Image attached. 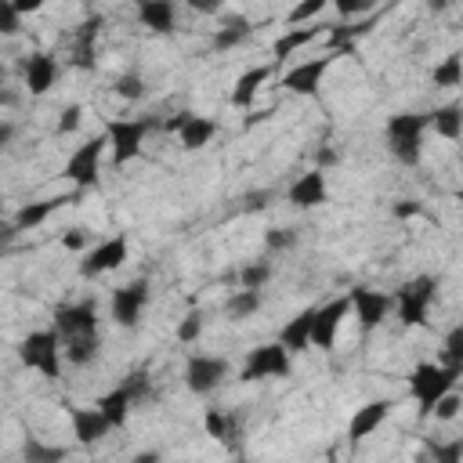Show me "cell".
<instances>
[{"instance_id":"4fadbf2b","label":"cell","mask_w":463,"mask_h":463,"mask_svg":"<svg viewBox=\"0 0 463 463\" xmlns=\"http://www.w3.org/2000/svg\"><path fill=\"white\" fill-rule=\"evenodd\" d=\"M347 315H351L347 297H333V300L318 304L315 307V318H311V347L329 351L336 344V333H340V326H344Z\"/></svg>"},{"instance_id":"7c38bea8","label":"cell","mask_w":463,"mask_h":463,"mask_svg":"<svg viewBox=\"0 0 463 463\" xmlns=\"http://www.w3.org/2000/svg\"><path fill=\"white\" fill-rule=\"evenodd\" d=\"M127 257H130V242H127V235H109V239L94 242V246L83 253V260H80V275H83V279H98V275H105V271H116Z\"/></svg>"},{"instance_id":"ac0fdd59","label":"cell","mask_w":463,"mask_h":463,"mask_svg":"<svg viewBox=\"0 0 463 463\" xmlns=\"http://www.w3.org/2000/svg\"><path fill=\"white\" fill-rule=\"evenodd\" d=\"M166 130H177V141L181 148L195 152V148H206L213 137H217V123L210 116H199V112H181L177 119L166 123Z\"/></svg>"},{"instance_id":"3957f363","label":"cell","mask_w":463,"mask_h":463,"mask_svg":"<svg viewBox=\"0 0 463 463\" xmlns=\"http://www.w3.org/2000/svg\"><path fill=\"white\" fill-rule=\"evenodd\" d=\"M459 373H463V369H456V365L420 362V365L409 373V398L420 405L423 416H430V409L438 405V398H445L449 391H456Z\"/></svg>"},{"instance_id":"ee69618b","label":"cell","mask_w":463,"mask_h":463,"mask_svg":"<svg viewBox=\"0 0 463 463\" xmlns=\"http://www.w3.org/2000/svg\"><path fill=\"white\" fill-rule=\"evenodd\" d=\"M203 427H206L210 438H224V434H228V420H224L217 409H210V412L203 416Z\"/></svg>"},{"instance_id":"d590c367","label":"cell","mask_w":463,"mask_h":463,"mask_svg":"<svg viewBox=\"0 0 463 463\" xmlns=\"http://www.w3.org/2000/svg\"><path fill=\"white\" fill-rule=\"evenodd\" d=\"M326 11V0H307V4H297L286 11V29H300V25H311V18H318Z\"/></svg>"},{"instance_id":"ba28073f","label":"cell","mask_w":463,"mask_h":463,"mask_svg":"<svg viewBox=\"0 0 463 463\" xmlns=\"http://www.w3.org/2000/svg\"><path fill=\"white\" fill-rule=\"evenodd\" d=\"M148 300H152V282H148V279H130V282H123V286L112 289V297H109V315H112V322H116L119 329H134V326L141 322Z\"/></svg>"},{"instance_id":"4dcf8cb0","label":"cell","mask_w":463,"mask_h":463,"mask_svg":"<svg viewBox=\"0 0 463 463\" xmlns=\"http://www.w3.org/2000/svg\"><path fill=\"white\" fill-rule=\"evenodd\" d=\"M430 80H434V87H441V90H456V87L463 83V54H459V51L445 54V58L434 65Z\"/></svg>"},{"instance_id":"30bf717a","label":"cell","mask_w":463,"mask_h":463,"mask_svg":"<svg viewBox=\"0 0 463 463\" xmlns=\"http://www.w3.org/2000/svg\"><path fill=\"white\" fill-rule=\"evenodd\" d=\"M145 387H148V380H145L141 373H134V380H127V383H119V387L105 391V394L94 402V409H98V412L105 416V423L116 430V427H123V423H127V416H130L134 402L145 394Z\"/></svg>"},{"instance_id":"cb8c5ba5","label":"cell","mask_w":463,"mask_h":463,"mask_svg":"<svg viewBox=\"0 0 463 463\" xmlns=\"http://www.w3.org/2000/svg\"><path fill=\"white\" fill-rule=\"evenodd\" d=\"M98 33H101V18L90 14L80 29H76V40H72V65L80 69H94V43H98Z\"/></svg>"},{"instance_id":"f35d334b","label":"cell","mask_w":463,"mask_h":463,"mask_svg":"<svg viewBox=\"0 0 463 463\" xmlns=\"http://www.w3.org/2000/svg\"><path fill=\"white\" fill-rule=\"evenodd\" d=\"M459 409H463V394H459V391H449L445 398H438V405L430 409V416H434L438 423H452V420L459 416Z\"/></svg>"},{"instance_id":"6da1fadb","label":"cell","mask_w":463,"mask_h":463,"mask_svg":"<svg viewBox=\"0 0 463 463\" xmlns=\"http://www.w3.org/2000/svg\"><path fill=\"white\" fill-rule=\"evenodd\" d=\"M427 112H394L383 127V141L387 152L402 163V166H420L423 159V137H427Z\"/></svg>"},{"instance_id":"7bdbcfd3","label":"cell","mask_w":463,"mask_h":463,"mask_svg":"<svg viewBox=\"0 0 463 463\" xmlns=\"http://www.w3.org/2000/svg\"><path fill=\"white\" fill-rule=\"evenodd\" d=\"M80 123H83V109L80 105H65L61 109V119H58V134H72Z\"/></svg>"},{"instance_id":"5b68a950","label":"cell","mask_w":463,"mask_h":463,"mask_svg":"<svg viewBox=\"0 0 463 463\" xmlns=\"http://www.w3.org/2000/svg\"><path fill=\"white\" fill-rule=\"evenodd\" d=\"M152 119L148 116H123V119H112L101 134H105V152H109V159L116 163V166H127V163H134L137 156H141V148H145V137L152 134Z\"/></svg>"},{"instance_id":"c3c4849f","label":"cell","mask_w":463,"mask_h":463,"mask_svg":"<svg viewBox=\"0 0 463 463\" xmlns=\"http://www.w3.org/2000/svg\"><path fill=\"white\" fill-rule=\"evenodd\" d=\"M14 11L25 18V14H33V11H40V0H14Z\"/></svg>"},{"instance_id":"4316f807","label":"cell","mask_w":463,"mask_h":463,"mask_svg":"<svg viewBox=\"0 0 463 463\" xmlns=\"http://www.w3.org/2000/svg\"><path fill=\"white\" fill-rule=\"evenodd\" d=\"M318 40V25H300V29H282L279 36H275V43H271V54L275 58H293L297 51H304V47H311Z\"/></svg>"},{"instance_id":"9a60e30c","label":"cell","mask_w":463,"mask_h":463,"mask_svg":"<svg viewBox=\"0 0 463 463\" xmlns=\"http://www.w3.org/2000/svg\"><path fill=\"white\" fill-rule=\"evenodd\" d=\"M51 329L69 340V336H87V333H98V304L94 300H76V304H61L54 311V322Z\"/></svg>"},{"instance_id":"d4e9b609","label":"cell","mask_w":463,"mask_h":463,"mask_svg":"<svg viewBox=\"0 0 463 463\" xmlns=\"http://www.w3.org/2000/svg\"><path fill=\"white\" fill-rule=\"evenodd\" d=\"M137 22L152 33H170L177 25V7L170 0H145L137 7Z\"/></svg>"},{"instance_id":"8fae6325","label":"cell","mask_w":463,"mask_h":463,"mask_svg":"<svg viewBox=\"0 0 463 463\" xmlns=\"http://www.w3.org/2000/svg\"><path fill=\"white\" fill-rule=\"evenodd\" d=\"M347 304H351V315H354L362 333H369V329H376V326H383L391 318V293H383V289L354 286L347 293Z\"/></svg>"},{"instance_id":"e575fe53","label":"cell","mask_w":463,"mask_h":463,"mask_svg":"<svg viewBox=\"0 0 463 463\" xmlns=\"http://www.w3.org/2000/svg\"><path fill=\"white\" fill-rule=\"evenodd\" d=\"M438 362L463 369V326H452V329H449V336L441 340V358H438Z\"/></svg>"},{"instance_id":"d6986e66","label":"cell","mask_w":463,"mask_h":463,"mask_svg":"<svg viewBox=\"0 0 463 463\" xmlns=\"http://www.w3.org/2000/svg\"><path fill=\"white\" fill-rule=\"evenodd\" d=\"M286 199H289V206H297V210H315V206H322L326 199H329V181H326V170H304L293 184H289V192H286Z\"/></svg>"},{"instance_id":"7dc6e473","label":"cell","mask_w":463,"mask_h":463,"mask_svg":"<svg viewBox=\"0 0 463 463\" xmlns=\"http://www.w3.org/2000/svg\"><path fill=\"white\" fill-rule=\"evenodd\" d=\"M336 11H340L344 18H351V14H362V11H369V4H347V0H340V4H336Z\"/></svg>"},{"instance_id":"74e56055","label":"cell","mask_w":463,"mask_h":463,"mask_svg":"<svg viewBox=\"0 0 463 463\" xmlns=\"http://www.w3.org/2000/svg\"><path fill=\"white\" fill-rule=\"evenodd\" d=\"M203 329H206L203 311H188V315L177 322V340H181V344H195V340L203 336Z\"/></svg>"},{"instance_id":"484cf974","label":"cell","mask_w":463,"mask_h":463,"mask_svg":"<svg viewBox=\"0 0 463 463\" xmlns=\"http://www.w3.org/2000/svg\"><path fill=\"white\" fill-rule=\"evenodd\" d=\"M427 127H434V134L445 137V141H459V134H463V109L456 101H445L434 112H427Z\"/></svg>"},{"instance_id":"d6a6232c","label":"cell","mask_w":463,"mask_h":463,"mask_svg":"<svg viewBox=\"0 0 463 463\" xmlns=\"http://www.w3.org/2000/svg\"><path fill=\"white\" fill-rule=\"evenodd\" d=\"M268 279H271V260H264V257L239 268V289H264Z\"/></svg>"},{"instance_id":"5bb4252c","label":"cell","mask_w":463,"mask_h":463,"mask_svg":"<svg viewBox=\"0 0 463 463\" xmlns=\"http://www.w3.org/2000/svg\"><path fill=\"white\" fill-rule=\"evenodd\" d=\"M329 69H333V58H329V54H322V58H304V61H297V65H289V69L282 72V87H286L289 94L311 98V94H318V87H322V80H326Z\"/></svg>"},{"instance_id":"603a6c76","label":"cell","mask_w":463,"mask_h":463,"mask_svg":"<svg viewBox=\"0 0 463 463\" xmlns=\"http://www.w3.org/2000/svg\"><path fill=\"white\" fill-rule=\"evenodd\" d=\"M61 358L76 369L83 365H94L101 358V333H87V336H69L61 340Z\"/></svg>"},{"instance_id":"44dd1931","label":"cell","mask_w":463,"mask_h":463,"mask_svg":"<svg viewBox=\"0 0 463 463\" xmlns=\"http://www.w3.org/2000/svg\"><path fill=\"white\" fill-rule=\"evenodd\" d=\"M268 80H271V65H250V69H242L239 80H235V87H232V105L235 109H250Z\"/></svg>"},{"instance_id":"e0dca14e","label":"cell","mask_w":463,"mask_h":463,"mask_svg":"<svg viewBox=\"0 0 463 463\" xmlns=\"http://www.w3.org/2000/svg\"><path fill=\"white\" fill-rule=\"evenodd\" d=\"M58 72H61V65H58V58H54L51 51H33V54L22 61L25 90H29L33 98H43V94L58 83Z\"/></svg>"},{"instance_id":"f546056e","label":"cell","mask_w":463,"mask_h":463,"mask_svg":"<svg viewBox=\"0 0 463 463\" xmlns=\"http://www.w3.org/2000/svg\"><path fill=\"white\" fill-rule=\"evenodd\" d=\"M250 33H253V29H250V18L232 14V18H224V25H221V29H213V47H217V51L239 47V43H242Z\"/></svg>"},{"instance_id":"836d02e7","label":"cell","mask_w":463,"mask_h":463,"mask_svg":"<svg viewBox=\"0 0 463 463\" xmlns=\"http://www.w3.org/2000/svg\"><path fill=\"white\" fill-rule=\"evenodd\" d=\"M112 90H116L123 101H137V98H145V76H141L137 69H127V72H119V76L112 80Z\"/></svg>"},{"instance_id":"7a4b0ae2","label":"cell","mask_w":463,"mask_h":463,"mask_svg":"<svg viewBox=\"0 0 463 463\" xmlns=\"http://www.w3.org/2000/svg\"><path fill=\"white\" fill-rule=\"evenodd\" d=\"M434 300H438V279H434V275H416V279L402 282V286L391 293V315H394L405 329H412V326H423V322H427Z\"/></svg>"},{"instance_id":"f907efd6","label":"cell","mask_w":463,"mask_h":463,"mask_svg":"<svg viewBox=\"0 0 463 463\" xmlns=\"http://www.w3.org/2000/svg\"><path fill=\"white\" fill-rule=\"evenodd\" d=\"M0 105H18V90H7V87H0Z\"/></svg>"},{"instance_id":"f6af8a7d","label":"cell","mask_w":463,"mask_h":463,"mask_svg":"<svg viewBox=\"0 0 463 463\" xmlns=\"http://www.w3.org/2000/svg\"><path fill=\"white\" fill-rule=\"evenodd\" d=\"M423 206L416 203V199H402V203H394V217H416Z\"/></svg>"},{"instance_id":"277c9868","label":"cell","mask_w":463,"mask_h":463,"mask_svg":"<svg viewBox=\"0 0 463 463\" xmlns=\"http://www.w3.org/2000/svg\"><path fill=\"white\" fill-rule=\"evenodd\" d=\"M18 362L25 369L40 373L43 380H58L61 376V365H65V358H61V336L51 326L25 333L18 340Z\"/></svg>"},{"instance_id":"f1b7e54d","label":"cell","mask_w":463,"mask_h":463,"mask_svg":"<svg viewBox=\"0 0 463 463\" xmlns=\"http://www.w3.org/2000/svg\"><path fill=\"white\" fill-rule=\"evenodd\" d=\"M69 449L65 445H47L40 438H25L22 441V463H65Z\"/></svg>"},{"instance_id":"bcb514c9","label":"cell","mask_w":463,"mask_h":463,"mask_svg":"<svg viewBox=\"0 0 463 463\" xmlns=\"http://www.w3.org/2000/svg\"><path fill=\"white\" fill-rule=\"evenodd\" d=\"M130 463H163V456H159L156 449H141V452L130 456Z\"/></svg>"},{"instance_id":"ab89813d","label":"cell","mask_w":463,"mask_h":463,"mask_svg":"<svg viewBox=\"0 0 463 463\" xmlns=\"http://www.w3.org/2000/svg\"><path fill=\"white\" fill-rule=\"evenodd\" d=\"M264 246H268L271 253L293 250V246H297V232H293V228H268V232H264Z\"/></svg>"},{"instance_id":"1f68e13d","label":"cell","mask_w":463,"mask_h":463,"mask_svg":"<svg viewBox=\"0 0 463 463\" xmlns=\"http://www.w3.org/2000/svg\"><path fill=\"white\" fill-rule=\"evenodd\" d=\"M260 304H264V293H260V289H235L224 307H228V315H232L235 322H242V318H253V315L260 311Z\"/></svg>"},{"instance_id":"83f0119b","label":"cell","mask_w":463,"mask_h":463,"mask_svg":"<svg viewBox=\"0 0 463 463\" xmlns=\"http://www.w3.org/2000/svg\"><path fill=\"white\" fill-rule=\"evenodd\" d=\"M54 210H58V199H36V203L18 206V213H14V232H33V228H40Z\"/></svg>"},{"instance_id":"8992f818","label":"cell","mask_w":463,"mask_h":463,"mask_svg":"<svg viewBox=\"0 0 463 463\" xmlns=\"http://www.w3.org/2000/svg\"><path fill=\"white\" fill-rule=\"evenodd\" d=\"M105 134H90L83 145H76L61 166V177L76 188H94L101 177V159H105Z\"/></svg>"},{"instance_id":"52a82bcc","label":"cell","mask_w":463,"mask_h":463,"mask_svg":"<svg viewBox=\"0 0 463 463\" xmlns=\"http://www.w3.org/2000/svg\"><path fill=\"white\" fill-rule=\"evenodd\" d=\"M293 369V354L271 340V344H260V347H250V354L242 358V369H239V380L253 383V380H282L289 376Z\"/></svg>"},{"instance_id":"ffe728a7","label":"cell","mask_w":463,"mask_h":463,"mask_svg":"<svg viewBox=\"0 0 463 463\" xmlns=\"http://www.w3.org/2000/svg\"><path fill=\"white\" fill-rule=\"evenodd\" d=\"M69 423H72V438L76 445H98L112 427L105 423V416L90 405V409H72L69 412Z\"/></svg>"},{"instance_id":"60d3db41","label":"cell","mask_w":463,"mask_h":463,"mask_svg":"<svg viewBox=\"0 0 463 463\" xmlns=\"http://www.w3.org/2000/svg\"><path fill=\"white\" fill-rule=\"evenodd\" d=\"M22 33V14L14 11V0H0V36H18Z\"/></svg>"},{"instance_id":"2e32d148","label":"cell","mask_w":463,"mask_h":463,"mask_svg":"<svg viewBox=\"0 0 463 463\" xmlns=\"http://www.w3.org/2000/svg\"><path fill=\"white\" fill-rule=\"evenodd\" d=\"M391 409H394L391 398H369L365 405H358V409L351 412V420H347V441L358 445V441H365L369 434H376V430L387 423Z\"/></svg>"},{"instance_id":"b9f144b4","label":"cell","mask_w":463,"mask_h":463,"mask_svg":"<svg viewBox=\"0 0 463 463\" xmlns=\"http://www.w3.org/2000/svg\"><path fill=\"white\" fill-rule=\"evenodd\" d=\"M61 246L72 250V253H87V250H90V235H87V228H65Z\"/></svg>"},{"instance_id":"8d00e7d4","label":"cell","mask_w":463,"mask_h":463,"mask_svg":"<svg viewBox=\"0 0 463 463\" xmlns=\"http://www.w3.org/2000/svg\"><path fill=\"white\" fill-rule=\"evenodd\" d=\"M430 463H463V438L430 441Z\"/></svg>"},{"instance_id":"9c48e42d","label":"cell","mask_w":463,"mask_h":463,"mask_svg":"<svg viewBox=\"0 0 463 463\" xmlns=\"http://www.w3.org/2000/svg\"><path fill=\"white\" fill-rule=\"evenodd\" d=\"M224 380H228V358H221V354L199 351V354H192V358L184 362V387H188L192 394H199V398L213 394Z\"/></svg>"},{"instance_id":"681fc988","label":"cell","mask_w":463,"mask_h":463,"mask_svg":"<svg viewBox=\"0 0 463 463\" xmlns=\"http://www.w3.org/2000/svg\"><path fill=\"white\" fill-rule=\"evenodd\" d=\"M11 137H14V127H11L7 119H0V152L11 145Z\"/></svg>"},{"instance_id":"7402d4cb","label":"cell","mask_w":463,"mask_h":463,"mask_svg":"<svg viewBox=\"0 0 463 463\" xmlns=\"http://www.w3.org/2000/svg\"><path fill=\"white\" fill-rule=\"evenodd\" d=\"M311 318H315V307H304L297 311L282 329H279V344L289 351V354H300L311 347Z\"/></svg>"}]
</instances>
